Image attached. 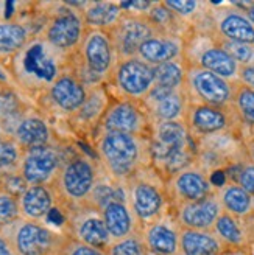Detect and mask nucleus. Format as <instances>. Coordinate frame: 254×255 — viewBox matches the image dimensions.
I'll list each match as a JSON object with an SVG mask.
<instances>
[{
    "label": "nucleus",
    "instance_id": "obj_1",
    "mask_svg": "<svg viewBox=\"0 0 254 255\" xmlns=\"http://www.w3.org/2000/svg\"><path fill=\"white\" fill-rule=\"evenodd\" d=\"M100 156L116 174H128L141 159V145L133 134L106 132L98 143Z\"/></svg>",
    "mask_w": 254,
    "mask_h": 255
},
{
    "label": "nucleus",
    "instance_id": "obj_2",
    "mask_svg": "<svg viewBox=\"0 0 254 255\" xmlns=\"http://www.w3.org/2000/svg\"><path fill=\"white\" fill-rule=\"evenodd\" d=\"M12 248L19 255H52L58 248V237L37 223L16 221Z\"/></svg>",
    "mask_w": 254,
    "mask_h": 255
},
{
    "label": "nucleus",
    "instance_id": "obj_3",
    "mask_svg": "<svg viewBox=\"0 0 254 255\" xmlns=\"http://www.w3.org/2000/svg\"><path fill=\"white\" fill-rule=\"evenodd\" d=\"M59 165L58 151L48 145L25 149L20 162V174L28 185H44Z\"/></svg>",
    "mask_w": 254,
    "mask_h": 255
},
{
    "label": "nucleus",
    "instance_id": "obj_4",
    "mask_svg": "<svg viewBox=\"0 0 254 255\" xmlns=\"http://www.w3.org/2000/svg\"><path fill=\"white\" fill-rule=\"evenodd\" d=\"M190 87L195 95L208 106L220 108L233 97V89L225 78L206 69H195L190 72Z\"/></svg>",
    "mask_w": 254,
    "mask_h": 255
},
{
    "label": "nucleus",
    "instance_id": "obj_5",
    "mask_svg": "<svg viewBox=\"0 0 254 255\" xmlns=\"http://www.w3.org/2000/svg\"><path fill=\"white\" fill-rule=\"evenodd\" d=\"M95 171L94 167L84 159L69 162L59 174V187L67 198L80 201L94 190Z\"/></svg>",
    "mask_w": 254,
    "mask_h": 255
},
{
    "label": "nucleus",
    "instance_id": "obj_6",
    "mask_svg": "<svg viewBox=\"0 0 254 255\" xmlns=\"http://www.w3.org/2000/svg\"><path fill=\"white\" fill-rule=\"evenodd\" d=\"M117 84L128 95H142L151 89L155 81V69L141 59H128L117 69Z\"/></svg>",
    "mask_w": 254,
    "mask_h": 255
},
{
    "label": "nucleus",
    "instance_id": "obj_7",
    "mask_svg": "<svg viewBox=\"0 0 254 255\" xmlns=\"http://www.w3.org/2000/svg\"><path fill=\"white\" fill-rule=\"evenodd\" d=\"M83 58L89 72L101 75L109 70L112 62V44L108 34L100 30L89 31L83 42Z\"/></svg>",
    "mask_w": 254,
    "mask_h": 255
},
{
    "label": "nucleus",
    "instance_id": "obj_8",
    "mask_svg": "<svg viewBox=\"0 0 254 255\" xmlns=\"http://www.w3.org/2000/svg\"><path fill=\"white\" fill-rule=\"evenodd\" d=\"M81 33V19L73 12H64V14L56 16L50 22L45 33V39L53 48L69 50L80 42Z\"/></svg>",
    "mask_w": 254,
    "mask_h": 255
},
{
    "label": "nucleus",
    "instance_id": "obj_9",
    "mask_svg": "<svg viewBox=\"0 0 254 255\" xmlns=\"http://www.w3.org/2000/svg\"><path fill=\"white\" fill-rule=\"evenodd\" d=\"M220 216V202L215 198H205L187 202L181 209V223L192 231H208Z\"/></svg>",
    "mask_w": 254,
    "mask_h": 255
},
{
    "label": "nucleus",
    "instance_id": "obj_10",
    "mask_svg": "<svg viewBox=\"0 0 254 255\" xmlns=\"http://www.w3.org/2000/svg\"><path fill=\"white\" fill-rule=\"evenodd\" d=\"M53 103L66 112L80 109L87 98L84 86L72 75H61L55 80L50 89Z\"/></svg>",
    "mask_w": 254,
    "mask_h": 255
},
{
    "label": "nucleus",
    "instance_id": "obj_11",
    "mask_svg": "<svg viewBox=\"0 0 254 255\" xmlns=\"http://www.w3.org/2000/svg\"><path fill=\"white\" fill-rule=\"evenodd\" d=\"M187 143V132L184 126L176 123V122H164L159 125L156 140L153 143V154L156 159L161 160H169L176 152L186 149Z\"/></svg>",
    "mask_w": 254,
    "mask_h": 255
},
{
    "label": "nucleus",
    "instance_id": "obj_12",
    "mask_svg": "<svg viewBox=\"0 0 254 255\" xmlns=\"http://www.w3.org/2000/svg\"><path fill=\"white\" fill-rule=\"evenodd\" d=\"M19 207L20 213L30 221L44 216L47 218L48 212L53 209V196L45 185H28L19 198Z\"/></svg>",
    "mask_w": 254,
    "mask_h": 255
},
{
    "label": "nucleus",
    "instance_id": "obj_13",
    "mask_svg": "<svg viewBox=\"0 0 254 255\" xmlns=\"http://www.w3.org/2000/svg\"><path fill=\"white\" fill-rule=\"evenodd\" d=\"M22 64H23L25 72L45 83L53 81L58 75V67L53 58L47 53L44 44L41 42H34L27 48Z\"/></svg>",
    "mask_w": 254,
    "mask_h": 255
},
{
    "label": "nucleus",
    "instance_id": "obj_14",
    "mask_svg": "<svg viewBox=\"0 0 254 255\" xmlns=\"http://www.w3.org/2000/svg\"><path fill=\"white\" fill-rule=\"evenodd\" d=\"M180 245L183 255H219L222 243L220 240L208 231H192L186 229L181 232Z\"/></svg>",
    "mask_w": 254,
    "mask_h": 255
},
{
    "label": "nucleus",
    "instance_id": "obj_15",
    "mask_svg": "<svg viewBox=\"0 0 254 255\" xmlns=\"http://www.w3.org/2000/svg\"><path fill=\"white\" fill-rule=\"evenodd\" d=\"M142 125V116L133 105L122 103L114 106L105 119V128L108 132L134 134Z\"/></svg>",
    "mask_w": 254,
    "mask_h": 255
},
{
    "label": "nucleus",
    "instance_id": "obj_16",
    "mask_svg": "<svg viewBox=\"0 0 254 255\" xmlns=\"http://www.w3.org/2000/svg\"><path fill=\"white\" fill-rule=\"evenodd\" d=\"M151 30L147 23L141 20H125L119 25L117 28V45L123 55H131L139 52L141 45L151 39Z\"/></svg>",
    "mask_w": 254,
    "mask_h": 255
},
{
    "label": "nucleus",
    "instance_id": "obj_17",
    "mask_svg": "<svg viewBox=\"0 0 254 255\" xmlns=\"http://www.w3.org/2000/svg\"><path fill=\"white\" fill-rule=\"evenodd\" d=\"M14 140L25 149L48 145L50 131L44 120L37 117L22 119L14 129Z\"/></svg>",
    "mask_w": 254,
    "mask_h": 255
},
{
    "label": "nucleus",
    "instance_id": "obj_18",
    "mask_svg": "<svg viewBox=\"0 0 254 255\" xmlns=\"http://www.w3.org/2000/svg\"><path fill=\"white\" fill-rule=\"evenodd\" d=\"M200 64L203 69H206L215 75L222 76L225 80L234 78L239 72V64L236 59L226 52L223 47H211L201 55Z\"/></svg>",
    "mask_w": 254,
    "mask_h": 255
},
{
    "label": "nucleus",
    "instance_id": "obj_19",
    "mask_svg": "<svg viewBox=\"0 0 254 255\" xmlns=\"http://www.w3.org/2000/svg\"><path fill=\"white\" fill-rule=\"evenodd\" d=\"M190 123L200 134H214L225 129L228 125V119L220 108L201 105L197 106L190 114Z\"/></svg>",
    "mask_w": 254,
    "mask_h": 255
},
{
    "label": "nucleus",
    "instance_id": "obj_20",
    "mask_svg": "<svg viewBox=\"0 0 254 255\" xmlns=\"http://www.w3.org/2000/svg\"><path fill=\"white\" fill-rule=\"evenodd\" d=\"M219 28L228 41L250 44V45L254 44V25L250 22V19L239 14V12L226 14L220 20Z\"/></svg>",
    "mask_w": 254,
    "mask_h": 255
},
{
    "label": "nucleus",
    "instance_id": "obj_21",
    "mask_svg": "<svg viewBox=\"0 0 254 255\" xmlns=\"http://www.w3.org/2000/svg\"><path fill=\"white\" fill-rule=\"evenodd\" d=\"M176 191L184 201L197 202L209 196L211 185L200 171H184L176 179Z\"/></svg>",
    "mask_w": 254,
    "mask_h": 255
},
{
    "label": "nucleus",
    "instance_id": "obj_22",
    "mask_svg": "<svg viewBox=\"0 0 254 255\" xmlns=\"http://www.w3.org/2000/svg\"><path fill=\"white\" fill-rule=\"evenodd\" d=\"M133 206L139 218H153L162 206L161 193L150 184H137L133 190Z\"/></svg>",
    "mask_w": 254,
    "mask_h": 255
},
{
    "label": "nucleus",
    "instance_id": "obj_23",
    "mask_svg": "<svg viewBox=\"0 0 254 255\" xmlns=\"http://www.w3.org/2000/svg\"><path fill=\"white\" fill-rule=\"evenodd\" d=\"M147 245L159 255H175L178 245H180V238H178L175 229H172L169 224L158 223L148 229Z\"/></svg>",
    "mask_w": 254,
    "mask_h": 255
},
{
    "label": "nucleus",
    "instance_id": "obj_24",
    "mask_svg": "<svg viewBox=\"0 0 254 255\" xmlns=\"http://www.w3.org/2000/svg\"><path fill=\"white\" fill-rule=\"evenodd\" d=\"M80 243L87 245L94 249L103 251L111 245V235L108 232V229L105 226L103 218H86L77 232Z\"/></svg>",
    "mask_w": 254,
    "mask_h": 255
},
{
    "label": "nucleus",
    "instance_id": "obj_25",
    "mask_svg": "<svg viewBox=\"0 0 254 255\" xmlns=\"http://www.w3.org/2000/svg\"><path fill=\"white\" fill-rule=\"evenodd\" d=\"M103 221L111 238L123 240L131 231V218L122 202H111L103 209Z\"/></svg>",
    "mask_w": 254,
    "mask_h": 255
},
{
    "label": "nucleus",
    "instance_id": "obj_26",
    "mask_svg": "<svg viewBox=\"0 0 254 255\" xmlns=\"http://www.w3.org/2000/svg\"><path fill=\"white\" fill-rule=\"evenodd\" d=\"M28 41V33L20 23L0 22V56L17 53Z\"/></svg>",
    "mask_w": 254,
    "mask_h": 255
},
{
    "label": "nucleus",
    "instance_id": "obj_27",
    "mask_svg": "<svg viewBox=\"0 0 254 255\" xmlns=\"http://www.w3.org/2000/svg\"><path fill=\"white\" fill-rule=\"evenodd\" d=\"M178 52H180V47L170 39H151L145 41L141 48H139V55L147 62H153V64H162V62H169L173 59Z\"/></svg>",
    "mask_w": 254,
    "mask_h": 255
},
{
    "label": "nucleus",
    "instance_id": "obj_28",
    "mask_svg": "<svg viewBox=\"0 0 254 255\" xmlns=\"http://www.w3.org/2000/svg\"><path fill=\"white\" fill-rule=\"evenodd\" d=\"M120 17V6L108 2H94L87 3L84 11V19L92 27H106L116 23Z\"/></svg>",
    "mask_w": 254,
    "mask_h": 255
},
{
    "label": "nucleus",
    "instance_id": "obj_29",
    "mask_svg": "<svg viewBox=\"0 0 254 255\" xmlns=\"http://www.w3.org/2000/svg\"><path fill=\"white\" fill-rule=\"evenodd\" d=\"M222 202L228 213L236 216H245L251 212L253 198L240 185H230L222 195Z\"/></svg>",
    "mask_w": 254,
    "mask_h": 255
},
{
    "label": "nucleus",
    "instance_id": "obj_30",
    "mask_svg": "<svg viewBox=\"0 0 254 255\" xmlns=\"http://www.w3.org/2000/svg\"><path fill=\"white\" fill-rule=\"evenodd\" d=\"M214 227H215V232H217V237L222 241H225V243L234 245V246L244 243V232H242V229H240L237 220L234 218V215L220 213Z\"/></svg>",
    "mask_w": 254,
    "mask_h": 255
},
{
    "label": "nucleus",
    "instance_id": "obj_31",
    "mask_svg": "<svg viewBox=\"0 0 254 255\" xmlns=\"http://www.w3.org/2000/svg\"><path fill=\"white\" fill-rule=\"evenodd\" d=\"M181 81H183V70L176 62H173V61L162 62L155 67L156 86L167 87V89L175 91V89L181 84Z\"/></svg>",
    "mask_w": 254,
    "mask_h": 255
},
{
    "label": "nucleus",
    "instance_id": "obj_32",
    "mask_svg": "<svg viewBox=\"0 0 254 255\" xmlns=\"http://www.w3.org/2000/svg\"><path fill=\"white\" fill-rule=\"evenodd\" d=\"M20 101L9 89H0V125L17 122L20 123Z\"/></svg>",
    "mask_w": 254,
    "mask_h": 255
},
{
    "label": "nucleus",
    "instance_id": "obj_33",
    "mask_svg": "<svg viewBox=\"0 0 254 255\" xmlns=\"http://www.w3.org/2000/svg\"><path fill=\"white\" fill-rule=\"evenodd\" d=\"M20 145L14 138L0 137V170H11L20 163Z\"/></svg>",
    "mask_w": 254,
    "mask_h": 255
},
{
    "label": "nucleus",
    "instance_id": "obj_34",
    "mask_svg": "<svg viewBox=\"0 0 254 255\" xmlns=\"http://www.w3.org/2000/svg\"><path fill=\"white\" fill-rule=\"evenodd\" d=\"M20 216L19 201L12 195L0 190V229L12 226Z\"/></svg>",
    "mask_w": 254,
    "mask_h": 255
},
{
    "label": "nucleus",
    "instance_id": "obj_35",
    "mask_svg": "<svg viewBox=\"0 0 254 255\" xmlns=\"http://www.w3.org/2000/svg\"><path fill=\"white\" fill-rule=\"evenodd\" d=\"M234 98L237 111L242 116V119L247 123L254 125V89L248 86H240L237 87Z\"/></svg>",
    "mask_w": 254,
    "mask_h": 255
},
{
    "label": "nucleus",
    "instance_id": "obj_36",
    "mask_svg": "<svg viewBox=\"0 0 254 255\" xmlns=\"http://www.w3.org/2000/svg\"><path fill=\"white\" fill-rule=\"evenodd\" d=\"M155 111H156V116L161 117L162 120L173 122V119H176L183 111V100L176 92H172L166 98L156 101Z\"/></svg>",
    "mask_w": 254,
    "mask_h": 255
},
{
    "label": "nucleus",
    "instance_id": "obj_37",
    "mask_svg": "<svg viewBox=\"0 0 254 255\" xmlns=\"http://www.w3.org/2000/svg\"><path fill=\"white\" fill-rule=\"evenodd\" d=\"M223 48L236 59V62H242V64H245V66H253L251 64L254 59V47L253 45L226 41L223 44Z\"/></svg>",
    "mask_w": 254,
    "mask_h": 255
},
{
    "label": "nucleus",
    "instance_id": "obj_38",
    "mask_svg": "<svg viewBox=\"0 0 254 255\" xmlns=\"http://www.w3.org/2000/svg\"><path fill=\"white\" fill-rule=\"evenodd\" d=\"M109 255H144V246L136 238H123L109 248Z\"/></svg>",
    "mask_w": 254,
    "mask_h": 255
},
{
    "label": "nucleus",
    "instance_id": "obj_39",
    "mask_svg": "<svg viewBox=\"0 0 254 255\" xmlns=\"http://www.w3.org/2000/svg\"><path fill=\"white\" fill-rule=\"evenodd\" d=\"M239 185L242 187L247 193L254 195V163L245 165L239 176Z\"/></svg>",
    "mask_w": 254,
    "mask_h": 255
},
{
    "label": "nucleus",
    "instance_id": "obj_40",
    "mask_svg": "<svg viewBox=\"0 0 254 255\" xmlns=\"http://www.w3.org/2000/svg\"><path fill=\"white\" fill-rule=\"evenodd\" d=\"M189 160H190V156L187 154L186 149H183L180 152H176L175 156H172L169 160H166V163H167V168L175 173V171H180L183 167H186Z\"/></svg>",
    "mask_w": 254,
    "mask_h": 255
},
{
    "label": "nucleus",
    "instance_id": "obj_41",
    "mask_svg": "<svg viewBox=\"0 0 254 255\" xmlns=\"http://www.w3.org/2000/svg\"><path fill=\"white\" fill-rule=\"evenodd\" d=\"M66 255H106L103 254V251H98V249H94L87 245H83V243H75L72 246H69L66 249Z\"/></svg>",
    "mask_w": 254,
    "mask_h": 255
},
{
    "label": "nucleus",
    "instance_id": "obj_42",
    "mask_svg": "<svg viewBox=\"0 0 254 255\" xmlns=\"http://www.w3.org/2000/svg\"><path fill=\"white\" fill-rule=\"evenodd\" d=\"M164 5H166L167 8H172L173 11H176L178 14L189 16L197 9L198 2H166Z\"/></svg>",
    "mask_w": 254,
    "mask_h": 255
},
{
    "label": "nucleus",
    "instance_id": "obj_43",
    "mask_svg": "<svg viewBox=\"0 0 254 255\" xmlns=\"http://www.w3.org/2000/svg\"><path fill=\"white\" fill-rule=\"evenodd\" d=\"M239 72H240V78H242V81L248 87L254 89V66H244Z\"/></svg>",
    "mask_w": 254,
    "mask_h": 255
},
{
    "label": "nucleus",
    "instance_id": "obj_44",
    "mask_svg": "<svg viewBox=\"0 0 254 255\" xmlns=\"http://www.w3.org/2000/svg\"><path fill=\"white\" fill-rule=\"evenodd\" d=\"M209 184L214 185V187H223L226 184V173L223 170H215L212 174H211V179H209Z\"/></svg>",
    "mask_w": 254,
    "mask_h": 255
},
{
    "label": "nucleus",
    "instance_id": "obj_45",
    "mask_svg": "<svg viewBox=\"0 0 254 255\" xmlns=\"http://www.w3.org/2000/svg\"><path fill=\"white\" fill-rule=\"evenodd\" d=\"M0 255H17V252L14 251L12 245L2 235H0Z\"/></svg>",
    "mask_w": 254,
    "mask_h": 255
},
{
    "label": "nucleus",
    "instance_id": "obj_46",
    "mask_svg": "<svg viewBox=\"0 0 254 255\" xmlns=\"http://www.w3.org/2000/svg\"><path fill=\"white\" fill-rule=\"evenodd\" d=\"M47 220L50 223H53V224H62V221H64V216H62L61 210L52 209V210L48 212V215H47Z\"/></svg>",
    "mask_w": 254,
    "mask_h": 255
},
{
    "label": "nucleus",
    "instance_id": "obj_47",
    "mask_svg": "<svg viewBox=\"0 0 254 255\" xmlns=\"http://www.w3.org/2000/svg\"><path fill=\"white\" fill-rule=\"evenodd\" d=\"M247 14H248V19H250V22L254 25V3H253V6H251L250 9H247Z\"/></svg>",
    "mask_w": 254,
    "mask_h": 255
},
{
    "label": "nucleus",
    "instance_id": "obj_48",
    "mask_svg": "<svg viewBox=\"0 0 254 255\" xmlns=\"http://www.w3.org/2000/svg\"><path fill=\"white\" fill-rule=\"evenodd\" d=\"M250 154H251V157H253V160H254V142L250 143Z\"/></svg>",
    "mask_w": 254,
    "mask_h": 255
},
{
    "label": "nucleus",
    "instance_id": "obj_49",
    "mask_svg": "<svg viewBox=\"0 0 254 255\" xmlns=\"http://www.w3.org/2000/svg\"><path fill=\"white\" fill-rule=\"evenodd\" d=\"M0 137H3V128H2V125H0Z\"/></svg>",
    "mask_w": 254,
    "mask_h": 255
},
{
    "label": "nucleus",
    "instance_id": "obj_50",
    "mask_svg": "<svg viewBox=\"0 0 254 255\" xmlns=\"http://www.w3.org/2000/svg\"><path fill=\"white\" fill-rule=\"evenodd\" d=\"M253 206H254V198H253Z\"/></svg>",
    "mask_w": 254,
    "mask_h": 255
},
{
    "label": "nucleus",
    "instance_id": "obj_51",
    "mask_svg": "<svg viewBox=\"0 0 254 255\" xmlns=\"http://www.w3.org/2000/svg\"><path fill=\"white\" fill-rule=\"evenodd\" d=\"M180 255H183V254H180Z\"/></svg>",
    "mask_w": 254,
    "mask_h": 255
}]
</instances>
